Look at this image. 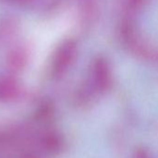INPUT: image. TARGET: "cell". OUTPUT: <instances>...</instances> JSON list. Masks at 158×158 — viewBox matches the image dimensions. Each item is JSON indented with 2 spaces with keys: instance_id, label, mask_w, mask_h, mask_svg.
<instances>
[{
  "instance_id": "1",
  "label": "cell",
  "mask_w": 158,
  "mask_h": 158,
  "mask_svg": "<svg viewBox=\"0 0 158 158\" xmlns=\"http://www.w3.org/2000/svg\"><path fill=\"white\" fill-rule=\"evenodd\" d=\"M91 82L94 89L101 94L107 92L113 84L111 67L105 60L96 61L92 68Z\"/></svg>"
},
{
  "instance_id": "2",
  "label": "cell",
  "mask_w": 158,
  "mask_h": 158,
  "mask_svg": "<svg viewBox=\"0 0 158 158\" xmlns=\"http://www.w3.org/2000/svg\"><path fill=\"white\" fill-rule=\"evenodd\" d=\"M74 54V45L70 41H66L59 46L51 65V74L54 77H60L68 71L73 61Z\"/></svg>"
},
{
  "instance_id": "3",
  "label": "cell",
  "mask_w": 158,
  "mask_h": 158,
  "mask_svg": "<svg viewBox=\"0 0 158 158\" xmlns=\"http://www.w3.org/2000/svg\"><path fill=\"white\" fill-rule=\"evenodd\" d=\"M43 146L44 148L52 154L59 153L63 149V140L60 135L57 133H48L43 138Z\"/></svg>"
},
{
  "instance_id": "4",
  "label": "cell",
  "mask_w": 158,
  "mask_h": 158,
  "mask_svg": "<svg viewBox=\"0 0 158 158\" xmlns=\"http://www.w3.org/2000/svg\"><path fill=\"white\" fill-rule=\"evenodd\" d=\"M26 59H27V54L24 48L18 47L10 52L8 56V63L13 69L19 70L21 67L24 66L26 62Z\"/></svg>"
},
{
  "instance_id": "5",
  "label": "cell",
  "mask_w": 158,
  "mask_h": 158,
  "mask_svg": "<svg viewBox=\"0 0 158 158\" xmlns=\"http://www.w3.org/2000/svg\"><path fill=\"white\" fill-rule=\"evenodd\" d=\"M132 158H153L150 152L148 150H146L145 148H137L133 155H132Z\"/></svg>"
}]
</instances>
